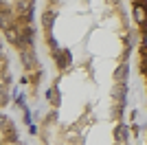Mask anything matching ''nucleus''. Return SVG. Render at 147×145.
<instances>
[{
    "label": "nucleus",
    "mask_w": 147,
    "mask_h": 145,
    "mask_svg": "<svg viewBox=\"0 0 147 145\" xmlns=\"http://www.w3.org/2000/svg\"><path fill=\"white\" fill-rule=\"evenodd\" d=\"M134 20L138 24H145L147 22V9L143 5H134Z\"/></svg>",
    "instance_id": "1"
},
{
    "label": "nucleus",
    "mask_w": 147,
    "mask_h": 145,
    "mask_svg": "<svg viewBox=\"0 0 147 145\" xmlns=\"http://www.w3.org/2000/svg\"><path fill=\"white\" fill-rule=\"evenodd\" d=\"M127 134H129L127 125H119L117 130H114V139H117L119 143H125V141H127Z\"/></svg>",
    "instance_id": "2"
},
{
    "label": "nucleus",
    "mask_w": 147,
    "mask_h": 145,
    "mask_svg": "<svg viewBox=\"0 0 147 145\" xmlns=\"http://www.w3.org/2000/svg\"><path fill=\"white\" fill-rule=\"evenodd\" d=\"M46 97H49V101L53 103V106H59V92H57L55 86H53V88L49 90V95H46Z\"/></svg>",
    "instance_id": "3"
},
{
    "label": "nucleus",
    "mask_w": 147,
    "mask_h": 145,
    "mask_svg": "<svg viewBox=\"0 0 147 145\" xmlns=\"http://www.w3.org/2000/svg\"><path fill=\"white\" fill-rule=\"evenodd\" d=\"M125 75H127V66H125V64H121V66L117 68V72H114V79H117V81H123V79H125Z\"/></svg>",
    "instance_id": "4"
},
{
    "label": "nucleus",
    "mask_w": 147,
    "mask_h": 145,
    "mask_svg": "<svg viewBox=\"0 0 147 145\" xmlns=\"http://www.w3.org/2000/svg\"><path fill=\"white\" fill-rule=\"evenodd\" d=\"M53 20H55V16H53L51 11H46V13L42 16V22H44V26H46V29H51V26H53Z\"/></svg>",
    "instance_id": "5"
},
{
    "label": "nucleus",
    "mask_w": 147,
    "mask_h": 145,
    "mask_svg": "<svg viewBox=\"0 0 147 145\" xmlns=\"http://www.w3.org/2000/svg\"><path fill=\"white\" fill-rule=\"evenodd\" d=\"M7 86H2V92H0V101H2V106H7Z\"/></svg>",
    "instance_id": "6"
},
{
    "label": "nucleus",
    "mask_w": 147,
    "mask_h": 145,
    "mask_svg": "<svg viewBox=\"0 0 147 145\" xmlns=\"http://www.w3.org/2000/svg\"><path fill=\"white\" fill-rule=\"evenodd\" d=\"M143 48L147 51V31H145V35H143Z\"/></svg>",
    "instance_id": "7"
},
{
    "label": "nucleus",
    "mask_w": 147,
    "mask_h": 145,
    "mask_svg": "<svg viewBox=\"0 0 147 145\" xmlns=\"http://www.w3.org/2000/svg\"><path fill=\"white\" fill-rule=\"evenodd\" d=\"M108 2H110V5H117V2H119V0H108Z\"/></svg>",
    "instance_id": "8"
},
{
    "label": "nucleus",
    "mask_w": 147,
    "mask_h": 145,
    "mask_svg": "<svg viewBox=\"0 0 147 145\" xmlns=\"http://www.w3.org/2000/svg\"><path fill=\"white\" fill-rule=\"evenodd\" d=\"M121 145H125V143H121Z\"/></svg>",
    "instance_id": "9"
}]
</instances>
